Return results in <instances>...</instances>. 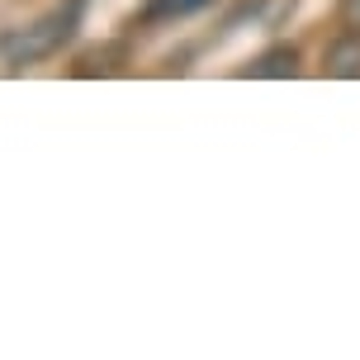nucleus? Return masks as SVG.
I'll return each mask as SVG.
<instances>
[{"label":"nucleus","mask_w":360,"mask_h":360,"mask_svg":"<svg viewBox=\"0 0 360 360\" xmlns=\"http://www.w3.org/2000/svg\"><path fill=\"white\" fill-rule=\"evenodd\" d=\"M299 62H304V57H299L294 43H275V48H266V53L247 67V76H261V81H289V76H299Z\"/></svg>","instance_id":"obj_3"},{"label":"nucleus","mask_w":360,"mask_h":360,"mask_svg":"<svg viewBox=\"0 0 360 360\" xmlns=\"http://www.w3.org/2000/svg\"><path fill=\"white\" fill-rule=\"evenodd\" d=\"M204 5H214V0H147V10L138 15V24H166V19H185L204 10Z\"/></svg>","instance_id":"obj_4"},{"label":"nucleus","mask_w":360,"mask_h":360,"mask_svg":"<svg viewBox=\"0 0 360 360\" xmlns=\"http://www.w3.org/2000/svg\"><path fill=\"white\" fill-rule=\"evenodd\" d=\"M337 19H342V29H360V0H342Z\"/></svg>","instance_id":"obj_6"},{"label":"nucleus","mask_w":360,"mask_h":360,"mask_svg":"<svg viewBox=\"0 0 360 360\" xmlns=\"http://www.w3.org/2000/svg\"><path fill=\"white\" fill-rule=\"evenodd\" d=\"M114 62H124V48H95V53L76 57V76H114V72H124V67H114Z\"/></svg>","instance_id":"obj_5"},{"label":"nucleus","mask_w":360,"mask_h":360,"mask_svg":"<svg viewBox=\"0 0 360 360\" xmlns=\"http://www.w3.org/2000/svg\"><path fill=\"white\" fill-rule=\"evenodd\" d=\"M323 72H327V76H342V81L360 76V29H342V34L327 43Z\"/></svg>","instance_id":"obj_2"},{"label":"nucleus","mask_w":360,"mask_h":360,"mask_svg":"<svg viewBox=\"0 0 360 360\" xmlns=\"http://www.w3.org/2000/svg\"><path fill=\"white\" fill-rule=\"evenodd\" d=\"M86 5H90V0H62V5L48 10L43 19L24 24V29H10V34H0V57H5L10 67H34V62L57 57L76 38L81 19H86Z\"/></svg>","instance_id":"obj_1"}]
</instances>
